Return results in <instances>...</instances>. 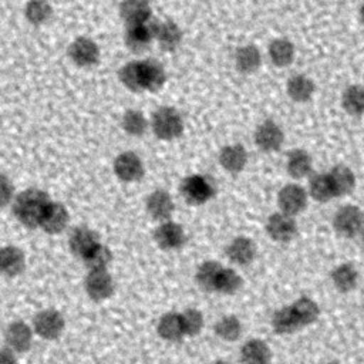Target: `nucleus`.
<instances>
[{
    "label": "nucleus",
    "mask_w": 364,
    "mask_h": 364,
    "mask_svg": "<svg viewBox=\"0 0 364 364\" xmlns=\"http://www.w3.org/2000/svg\"><path fill=\"white\" fill-rule=\"evenodd\" d=\"M50 196L47 192L38 188H28L14 195L11 200V209L16 219L24 225L26 228L34 229L38 228L40 218L43 210L50 202Z\"/></svg>",
    "instance_id": "1"
},
{
    "label": "nucleus",
    "mask_w": 364,
    "mask_h": 364,
    "mask_svg": "<svg viewBox=\"0 0 364 364\" xmlns=\"http://www.w3.org/2000/svg\"><path fill=\"white\" fill-rule=\"evenodd\" d=\"M154 134L162 141H172L183 131L182 115L172 107H159L151 118Z\"/></svg>",
    "instance_id": "2"
},
{
    "label": "nucleus",
    "mask_w": 364,
    "mask_h": 364,
    "mask_svg": "<svg viewBox=\"0 0 364 364\" xmlns=\"http://www.w3.org/2000/svg\"><path fill=\"white\" fill-rule=\"evenodd\" d=\"M179 191L183 196V199L189 205L206 203L216 193V188H215V183L212 182V179L209 176L200 175V173H193V175L186 176L182 181Z\"/></svg>",
    "instance_id": "3"
},
{
    "label": "nucleus",
    "mask_w": 364,
    "mask_h": 364,
    "mask_svg": "<svg viewBox=\"0 0 364 364\" xmlns=\"http://www.w3.org/2000/svg\"><path fill=\"white\" fill-rule=\"evenodd\" d=\"M65 327L64 316L55 309H44L40 310L33 318V333L37 334L40 338L51 341L57 340Z\"/></svg>",
    "instance_id": "4"
},
{
    "label": "nucleus",
    "mask_w": 364,
    "mask_h": 364,
    "mask_svg": "<svg viewBox=\"0 0 364 364\" xmlns=\"http://www.w3.org/2000/svg\"><path fill=\"white\" fill-rule=\"evenodd\" d=\"M334 230L343 237H355L363 229V212L355 205L341 206L333 218Z\"/></svg>",
    "instance_id": "5"
},
{
    "label": "nucleus",
    "mask_w": 364,
    "mask_h": 364,
    "mask_svg": "<svg viewBox=\"0 0 364 364\" xmlns=\"http://www.w3.org/2000/svg\"><path fill=\"white\" fill-rule=\"evenodd\" d=\"M33 328L23 320L11 321L4 330V347L14 354L26 353L33 346Z\"/></svg>",
    "instance_id": "6"
},
{
    "label": "nucleus",
    "mask_w": 364,
    "mask_h": 364,
    "mask_svg": "<svg viewBox=\"0 0 364 364\" xmlns=\"http://www.w3.org/2000/svg\"><path fill=\"white\" fill-rule=\"evenodd\" d=\"M84 289L91 300L102 301L112 296L115 290V283L111 273L107 269L88 270L84 280Z\"/></svg>",
    "instance_id": "7"
},
{
    "label": "nucleus",
    "mask_w": 364,
    "mask_h": 364,
    "mask_svg": "<svg viewBox=\"0 0 364 364\" xmlns=\"http://www.w3.org/2000/svg\"><path fill=\"white\" fill-rule=\"evenodd\" d=\"M155 20H148L145 23L138 24H128L124 34V43L132 53H142L145 51L151 43L154 41L155 36Z\"/></svg>",
    "instance_id": "8"
},
{
    "label": "nucleus",
    "mask_w": 364,
    "mask_h": 364,
    "mask_svg": "<svg viewBox=\"0 0 364 364\" xmlns=\"http://www.w3.org/2000/svg\"><path fill=\"white\" fill-rule=\"evenodd\" d=\"M307 191L297 183H289L283 186L277 195V205L280 212L290 216L299 215L307 206Z\"/></svg>",
    "instance_id": "9"
},
{
    "label": "nucleus",
    "mask_w": 364,
    "mask_h": 364,
    "mask_svg": "<svg viewBox=\"0 0 364 364\" xmlns=\"http://www.w3.org/2000/svg\"><path fill=\"white\" fill-rule=\"evenodd\" d=\"M266 232L274 242L286 243L297 235V223L293 216L283 212L272 213L266 220Z\"/></svg>",
    "instance_id": "10"
},
{
    "label": "nucleus",
    "mask_w": 364,
    "mask_h": 364,
    "mask_svg": "<svg viewBox=\"0 0 364 364\" xmlns=\"http://www.w3.org/2000/svg\"><path fill=\"white\" fill-rule=\"evenodd\" d=\"M68 57L78 67H90L100 60V47L90 37H77L68 46Z\"/></svg>",
    "instance_id": "11"
},
{
    "label": "nucleus",
    "mask_w": 364,
    "mask_h": 364,
    "mask_svg": "<svg viewBox=\"0 0 364 364\" xmlns=\"http://www.w3.org/2000/svg\"><path fill=\"white\" fill-rule=\"evenodd\" d=\"M70 222V213L67 208L60 203L50 200L38 222V228L43 229L48 235H58L61 233Z\"/></svg>",
    "instance_id": "12"
},
{
    "label": "nucleus",
    "mask_w": 364,
    "mask_h": 364,
    "mask_svg": "<svg viewBox=\"0 0 364 364\" xmlns=\"http://www.w3.org/2000/svg\"><path fill=\"white\" fill-rule=\"evenodd\" d=\"M154 240L162 250H175L183 246L186 235L179 223L169 219L156 226L154 230Z\"/></svg>",
    "instance_id": "13"
},
{
    "label": "nucleus",
    "mask_w": 364,
    "mask_h": 364,
    "mask_svg": "<svg viewBox=\"0 0 364 364\" xmlns=\"http://www.w3.org/2000/svg\"><path fill=\"white\" fill-rule=\"evenodd\" d=\"M114 172L118 179L124 182H134L142 178L144 164L135 152H121L114 161Z\"/></svg>",
    "instance_id": "14"
},
{
    "label": "nucleus",
    "mask_w": 364,
    "mask_h": 364,
    "mask_svg": "<svg viewBox=\"0 0 364 364\" xmlns=\"http://www.w3.org/2000/svg\"><path fill=\"white\" fill-rule=\"evenodd\" d=\"M145 209H146V213L154 220L165 222V220L171 219V216L173 213V209H175V205H173V200H172L171 195L166 191L156 189V191L151 192L146 196Z\"/></svg>",
    "instance_id": "15"
},
{
    "label": "nucleus",
    "mask_w": 364,
    "mask_h": 364,
    "mask_svg": "<svg viewBox=\"0 0 364 364\" xmlns=\"http://www.w3.org/2000/svg\"><path fill=\"white\" fill-rule=\"evenodd\" d=\"M284 135L282 128L273 121L262 122L255 131V142L264 152L279 151L283 145Z\"/></svg>",
    "instance_id": "16"
},
{
    "label": "nucleus",
    "mask_w": 364,
    "mask_h": 364,
    "mask_svg": "<svg viewBox=\"0 0 364 364\" xmlns=\"http://www.w3.org/2000/svg\"><path fill=\"white\" fill-rule=\"evenodd\" d=\"M26 269V256L23 250L13 245L0 247V274L16 277Z\"/></svg>",
    "instance_id": "17"
},
{
    "label": "nucleus",
    "mask_w": 364,
    "mask_h": 364,
    "mask_svg": "<svg viewBox=\"0 0 364 364\" xmlns=\"http://www.w3.org/2000/svg\"><path fill=\"white\" fill-rule=\"evenodd\" d=\"M257 249L255 242L247 236H236L226 247V256L230 262L239 266L252 263L256 257Z\"/></svg>",
    "instance_id": "18"
},
{
    "label": "nucleus",
    "mask_w": 364,
    "mask_h": 364,
    "mask_svg": "<svg viewBox=\"0 0 364 364\" xmlns=\"http://www.w3.org/2000/svg\"><path fill=\"white\" fill-rule=\"evenodd\" d=\"M100 243V237L95 230L87 226H77L71 230L68 237V246L73 255L77 257H84L95 245Z\"/></svg>",
    "instance_id": "19"
},
{
    "label": "nucleus",
    "mask_w": 364,
    "mask_h": 364,
    "mask_svg": "<svg viewBox=\"0 0 364 364\" xmlns=\"http://www.w3.org/2000/svg\"><path fill=\"white\" fill-rule=\"evenodd\" d=\"M119 16L127 23V26L151 20V0H122L119 4Z\"/></svg>",
    "instance_id": "20"
},
{
    "label": "nucleus",
    "mask_w": 364,
    "mask_h": 364,
    "mask_svg": "<svg viewBox=\"0 0 364 364\" xmlns=\"http://www.w3.org/2000/svg\"><path fill=\"white\" fill-rule=\"evenodd\" d=\"M154 40H156L162 50L173 51L182 41V31L179 26L172 20L156 21Z\"/></svg>",
    "instance_id": "21"
},
{
    "label": "nucleus",
    "mask_w": 364,
    "mask_h": 364,
    "mask_svg": "<svg viewBox=\"0 0 364 364\" xmlns=\"http://www.w3.org/2000/svg\"><path fill=\"white\" fill-rule=\"evenodd\" d=\"M141 74L144 91H158L166 81V73L164 65L155 58L141 60Z\"/></svg>",
    "instance_id": "22"
},
{
    "label": "nucleus",
    "mask_w": 364,
    "mask_h": 364,
    "mask_svg": "<svg viewBox=\"0 0 364 364\" xmlns=\"http://www.w3.org/2000/svg\"><path fill=\"white\" fill-rule=\"evenodd\" d=\"M240 357L245 364H270L272 350L264 340L250 338L242 346Z\"/></svg>",
    "instance_id": "23"
},
{
    "label": "nucleus",
    "mask_w": 364,
    "mask_h": 364,
    "mask_svg": "<svg viewBox=\"0 0 364 364\" xmlns=\"http://www.w3.org/2000/svg\"><path fill=\"white\" fill-rule=\"evenodd\" d=\"M247 162V152L242 144L225 145L219 152V164L228 172H240Z\"/></svg>",
    "instance_id": "24"
},
{
    "label": "nucleus",
    "mask_w": 364,
    "mask_h": 364,
    "mask_svg": "<svg viewBox=\"0 0 364 364\" xmlns=\"http://www.w3.org/2000/svg\"><path fill=\"white\" fill-rule=\"evenodd\" d=\"M327 175L334 198L350 193L355 186V175L347 165H336Z\"/></svg>",
    "instance_id": "25"
},
{
    "label": "nucleus",
    "mask_w": 364,
    "mask_h": 364,
    "mask_svg": "<svg viewBox=\"0 0 364 364\" xmlns=\"http://www.w3.org/2000/svg\"><path fill=\"white\" fill-rule=\"evenodd\" d=\"M330 277L333 286L341 293H348L354 290L358 283V272L353 263H341L336 266L331 270Z\"/></svg>",
    "instance_id": "26"
},
{
    "label": "nucleus",
    "mask_w": 364,
    "mask_h": 364,
    "mask_svg": "<svg viewBox=\"0 0 364 364\" xmlns=\"http://www.w3.org/2000/svg\"><path fill=\"white\" fill-rule=\"evenodd\" d=\"M289 306H290V310H291L293 316L296 317V320H297L300 327L313 324L318 318V316H320L318 304L313 299H310L307 296H301V297L296 299Z\"/></svg>",
    "instance_id": "27"
},
{
    "label": "nucleus",
    "mask_w": 364,
    "mask_h": 364,
    "mask_svg": "<svg viewBox=\"0 0 364 364\" xmlns=\"http://www.w3.org/2000/svg\"><path fill=\"white\" fill-rule=\"evenodd\" d=\"M311 168H313V161L307 151L297 148L287 154L286 169L291 178L294 179L306 178L311 173Z\"/></svg>",
    "instance_id": "28"
},
{
    "label": "nucleus",
    "mask_w": 364,
    "mask_h": 364,
    "mask_svg": "<svg viewBox=\"0 0 364 364\" xmlns=\"http://www.w3.org/2000/svg\"><path fill=\"white\" fill-rule=\"evenodd\" d=\"M156 333L165 341H179L183 338V330L179 313L168 311L162 314L156 323Z\"/></svg>",
    "instance_id": "29"
},
{
    "label": "nucleus",
    "mask_w": 364,
    "mask_h": 364,
    "mask_svg": "<svg viewBox=\"0 0 364 364\" xmlns=\"http://www.w3.org/2000/svg\"><path fill=\"white\" fill-rule=\"evenodd\" d=\"M262 63L260 51L256 46L247 44L236 50L235 53V65L243 74L255 73Z\"/></svg>",
    "instance_id": "30"
},
{
    "label": "nucleus",
    "mask_w": 364,
    "mask_h": 364,
    "mask_svg": "<svg viewBox=\"0 0 364 364\" xmlns=\"http://www.w3.org/2000/svg\"><path fill=\"white\" fill-rule=\"evenodd\" d=\"M286 90L293 101L304 102L313 97L314 82L304 74H296L289 78Z\"/></svg>",
    "instance_id": "31"
},
{
    "label": "nucleus",
    "mask_w": 364,
    "mask_h": 364,
    "mask_svg": "<svg viewBox=\"0 0 364 364\" xmlns=\"http://www.w3.org/2000/svg\"><path fill=\"white\" fill-rule=\"evenodd\" d=\"M242 283L243 280L235 269L222 266L216 274V279L213 283V291L230 296V294H235L242 287Z\"/></svg>",
    "instance_id": "32"
},
{
    "label": "nucleus",
    "mask_w": 364,
    "mask_h": 364,
    "mask_svg": "<svg viewBox=\"0 0 364 364\" xmlns=\"http://www.w3.org/2000/svg\"><path fill=\"white\" fill-rule=\"evenodd\" d=\"M296 54L293 43L287 38H276L269 46V57L277 67H286L291 64Z\"/></svg>",
    "instance_id": "33"
},
{
    "label": "nucleus",
    "mask_w": 364,
    "mask_h": 364,
    "mask_svg": "<svg viewBox=\"0 0 364 364\" xmlns=\"http://www.w3.org/2000/svg\"><path fill=\"white\" fill-rule=\"evenodd\" d=\"M242 321L239 320V317L233 316V314H228L220 317L215 326H213V331L215 334L228 343H233L236 341L240 336H242Z\"/></svg>",
    "instance_id": "34"
},
{
    "label": "nucleus",
    "mask_w": 364,
    "mask_h": 364,
    "mask_svg": "<svg viewBox=\"0 0 364 364\" xmlns=\"http://www.w3.org/2000/svg\"><path fill=\"white\" fill-rule=\"evenodd\" d=\"M112 260V253L108 246L101 242L95 245L84 257L82 262L88 270H105Z\"/></svg>",
    "instance_id": "35"
},
{
    "label": "nucleus",
    "mask_w": 364,
    "mask_h": 364,
    "mask_svg": "<svg viewBox=\"0 0 364 364\" xmlns=\"http://www.w3.org/2000/svg\"><path fill=\"white\" fill-rule=\"evenodd\" d=\"M309 195L317 202H328L334 199V193L327 173H314L309 181Z\"/></svg>",
    "instance_id": "36"
},
{
    "label": "nucleus",
    "mask_w": 364,
    "mask_h": 364,
    "mask_svg": "<svg viewBox=\"0 0 364 364\" xmlns=\"http://www.w3.org/2000/svg\"><path fill=\"white\" fill-rule=\"evenodd\" d=\"M272 327L277 334H291L301 327L299 326L296 317L293 316L290 306H284L276 310L272 316Z\"/></svg>",
    "instance_id": "37"
},
{
    "label": "nucleus",
    "mask_w": 364,
    "mask_h": 364,
    "mask_svg": "<svg viewBox=\"0 0 364 364\" xmlns=\"http://www.w3.org/2000/svg\"><path fill=\"white\" fill-rule=\"evenodd\" d=\"M24 16L31 24L41 26L51 18L53 7L47 0H30L24 7Z\"/></svg>",
    "instance_id": "38"
},
{
    "label": "nucleus",
    "mask_w": 364,
    "mask_h": 364,
    "mask_svg": "<svg viewBox=\"0 0 364 364\" xmlns=\"http://www.w3.org/2000/svg\"><path fill=\"white\" fill-rule=\"evenodd\" d=\"M118 77L125 88L131 91H144L139 61H129L124 64L118 71Z\"/></svg>",
    "instance_id": "39"
},
{
    "label": "nucleus",
    "mask_w": 364,
    "mask_h": 364,
    "mask_svg": "<svg viewBox=\"0 0 364 364\" xmlns=\"http://www.w3.org/2000/svg\"><path fill=\"white\" fill-rule=\"evenodd\" d=\"M220 267H222V264L219 262H216V260H205V262H202L198 266L196 274H195L198 286L202 290L213 291V283H215L216 274L220 270Z\"/></svg>",
    "instance_id": "40"
},
{
    "label": "nucleus",
    "mask_w": 364,
    "mask_h": 364,
    "mask_svg": "<svg viewBox=\"0 0 364 364\" xmlns=\"http://www.w3.org/2000/svg\"><path fill=\"white\" fill-rule=\"evenodd\" d=\"M344 109L351 115H361L364 109V90L360 84L350 85L341 97Z\"/></svg>",
    "instance_id": "41"
},
{
    "label": "nucleus",
    "mask_w": 364,
    "mask_h": 364,
    "mask_svg": "<svg viewBox=\"0 0 364 364\" xmlns=\"http://www.w3.org/2000/svg\"><path fill=\"white\" fill-rule=\"evenodd\" d=\"M122 129L132 135V136H141L148 129V119L145 115L138 109H128L121 119Z\"/></svg>",
    "instance_id": "42"
},
{
    "label": "nucleus",
    "mask_w": 364,
    "mask_h": 364,
    "mask_svg": "<svg viewBox=\"0 0 364 364\" xmlns=\"http://www.w3.org/2000/svg\"><path fill=\"white\" fill-rule=\"evenodd\" d=\"M181 316V323H182V330L183 336H198L205 324V318L200 310L191 307L179 313Z\"/></svg>",
    "instance_id": "43"
},
{
    "label": "nucleus",
    "mask_w": 364,
    "mask_h": 364,
    "mask_svg": "<svg viewBox=\"0 0 364 364\" xmlns=\"http://www.w3.org/2000/svg\"><path fill=\"white\" fill-rule=\"evenodd\" d=\"M14 198V185L10 178L4 173H0V208L11 203Z\"/></svg>",
    "instance_id": "44"
},
{
    "label": "nucleus",
    "mask_w": 364,
    "mask_h": 364,
    "mask_svg": "<svg viewBox=\"0 0 364 364\" xmlns=\"http://www.w3.org/2000/svg\"><path fill=\"white\" fill-rule=\"evenodd\" d=\"M0 364H17L16 354L6 347L0 348Z\"/></svg>",
    "instance_id": "45"
},
{
    "label": "nucleus",
    "mask_w": 364,
    "mask_h": 364,
    "mask_svg": "<svg viewBox=\"0 0 364 364\" xmlns=\"http://www.w3.org/2000/svg\"><path fill=\"white\" fill-rule=\"evenodd\" d=\"M212 364H230L229 361H225V360H216V361H213Z\"/></svg>",
    "instance_id": "46"
},
{
    "label": "nucleus",
    "mask_w": 364,
    "mask_h": 364,
    "mask_svg": "<svg viewBox=\"0 0 364 364\" xmlns=\"http://www.w3.org/2000/svg\"><path fill=\"white\" fill-rule=\"evenodd\" d=\"M324 364H340V363H337V361H330V363H324Z\"/></svg>",
    "instance_id": "47"
}]
</instances>
